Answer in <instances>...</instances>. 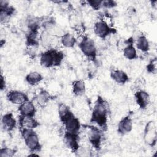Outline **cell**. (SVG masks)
<instances>
[{
  "instance_id": "8fae6325",
  "label": "cell",
  "mask_w": 157,
  "mask_h": 157,
  "mask_svg": "<svg viewBox=\"0 0 157 157\" xmlns=\"http://www.w3.org/2000/svg\"><path fill=\"white\" fill-rule=\"evenodd\" d=\"M1 128L6 132H11L16 127L17 121L12 112L4 114L1 120Z\"/></svg>"
},
{
  "instance_id": "ffe728a7",
  "label": "cell",
  "mask_w": 157,
  "mask_h": 157,
  "mask_svg": "<svg viewBox=\"0 0 157 157\" xmlns=\"http://www.w3.org/2000/svg\"><path fill=\"white\" fill-rule=\"evenodd\" d=\"M86 86L83 80H77L72 84V92L75 96H82L85 93Z\"/></svg>"
},
{
  "instance_id": "9c48e42d",
  "label": "cell",
  "mask_w": 157,
  "mask_h": 157,
  "mask_svg": "<svg viewBox=\"0 0 157 157\" xmlns=\"http://www.w3.org/2000/svg\"><path fill=\"white\" fill-rule=\"evenodd\" d=\"M78 137V134L65 131L63 137V142L65 146L72 152L76 153L80 147Z\"/></svg>"
},
{
  "instance_id": "30bf717a",
  "label": "cell",
  "mask_w": 157,
  "mask_h": 157,
  "mask_svg": "<svg viewBox=\"0 0 157 157\" xmlns=\"http://www.w3.org/2000/svg\"><path fill=\"white\" fill-rule=\"evenodd\" d=\"M6 98L9 102L18 106L29 100L26 94L18 90L9 91L6 94Z\"/></svg>"
},
{
  "instance_id": "7a4b0ae2",
  "label": "cell",
  "mask_w": 157,
  "mask_h": 157,
  "mask_svg": "<svg viewBox=\"0 0 157 157\" xmlns=\"http://www.w3.org/2000/svg\"><path fill=\"white\" fill-rule=\"evenodd\" d=\"M64 53L57 49L50 48L42 53L39 61L40 65L45 68L59 66L64 59Z\"/></svg>"
},
{
  "instance_id": "8992f818",
  "label": "cell",
  "mask_w": 157,
  "mask_h": 157,
  "mask_svg": "<svg viewBox=\"0 0 157 157\" xmlns=\"http://www.w3.org/2000/svg\"><path fill=\"white\" fill-rule=\"evenodd\" d=\"M93 31L96 36L102 39H105L110 34L115 33V29L103 19L99 20L94 23Z\"/></svg>"
},
{
  "instance_id": "44dd1931",
  "label": "cell",
  "mask_w": 157,
  "mask_h": 157,
  "mask_svg": "<svg viewBox=\"0 0 157 157\" xmlns=\"http://www.w3.org/2000/svg\"><path fill=\"white\" fill-rule=\"evenodd\" d=\"M15 9L10 6L4 9H0V20L2 24L7 23L10 18L13 15Z\"/></svg>"
},
{
  "instance_id": "5bb4252c",
  "label": "cell",
  "mask_w": 157,
  "mask_h": 157,
  "mask_svg": "<svg viewBox=\"0 0 157 157\" xmlns=\"http://www.w3.org/2000/svg\"><path fill=\"white\" fill-rule=\"evenodd\" d=\"M18 124L20 129H34L38 127L40 124L34 117H25L20 115Z\"/></svg>"
},
{
  "instance_id": "6da1fadb",
  "label": "cell",
  "mask_w": 157,
  "mask_h": 157,
  "mask_svg": "<svg viewBox=\"0 0 157 157\" xmlns=\"http://www.w3.org/2000/svg\"><path fill=\"white\" fill-rule=\"evenodd\" d=\"M109 109L108 102L102 97L98 96L93 106L90 121L96 124L102 131L106 130Z\"/></svg>"
},
{
  "instance_id": "277c9868",
  "label": "cell",
  "mask_w": 157,
  "mask_h": 157,
  "mask_svg": "<svg viewBox=\"0 0 157 157\" xmlns=\"http://www.w3.org/2000/svg\"><path fill=\"white\" fill-rule=\"evenodd\" d=\"M78 47L82 53L89 59L95 61L97 56V48L94 40L85 36L79 42Z\"/></svg>"
},
{
  "instance_id": "5b68a950",
  "label": "cell",
  "mask_w": 157,
  "mask_h": 157,
  "mask_svg": "<svg viewBox=\"0 0 157 157\" xmlns=\"http://www.w3.org/2000/svg\"><path fill=\"white\" fill-rule=\"evenodd\" d=\"M103 131L96 126H90L88 127L86 136L88 142L95 149H99L102 139Z\"/></svg>"
},
{
  "instance_id": "603a6c76",
  "label": "cell",
  "mask_w": 157,
  "mask_h": 157,
  "mask_svg": "<svg viewBox=\"0 0 157 157\" xmlns=\"http://www.w3.org/2000/svg\"><path fill=\"white\" fill-rule=\"evenodd\" d=\"M123 56L129 60H133L137 58V53L136 47L133 45V44L128 45L123 50Z\"/></svg>"
},
{
  "instance_id": "52a82bcc",
  "label": "cell",
  "mask_w": 157,
  "mask_h": 157,
  "mask_svg": "<svg viewBox=\"0 0 157 157\" xmlns=\"http://www.w3.org/2000/svg\"><path fill=\"white\" fill-rule=\"evenodd\" d=\"M61 122L64 124L65 131L78 134L81 128V124L78 118L75 117L72 112H71Z\"/></svg>"
},
{
  "instance_id": "484cf974",
  "label": "cell",
  "mask_w": 157,
  "mask_h": 157,
  "mask_svg": "<svg viewBox=\"0 0 157 157\" xmlns=\"http://www.w3.org/2000/svg\"><path fill=\"white\" fill-rule=\"evenodd\" d=\"M87 3L92 9L96 10L102 8V1L101 0H90L88 1Z\"/></svg>"
},
{
  "instance_id": "9a60e30c",
  "label": "cell",
  "mask_w": 157,
  "mask_h": 157,
  "mask_svg": "<svg viewBox=\"0 0 157 157\" xmlns=\"http://www.w3.org/2000/svg\"><path fill=\"white\" fill-rule=\"evenodd\" d=\"M18 110L20 115L25 117H34L36 113V108L34 104L29 100L20 105Z\"/></svg>"
},
{
  "instance_id": "d6986e66",
  "label": "cell",
  "mask_w": 157,
  "mask_h": 157,
  "mask_svg": "<svg viewBox=\"0 0 157 157\" xmlns=\"http://www.w3.org/2000/svg\"><path fill=\"white\" fill-rule=\"evenodd\" d=\"M136 48L144 53H147L150 49V43L148 39L144 34L139 35L136 41Z\"/></svg>"
},
{
  "instance_id": "7c38bea8",
  "label": "cell",
  "mask_w": 157,
  "mask_h": 157,
  "mask_svg": "<svg viewBox=\"0 0 157 157\" xmlns=\"http://www.w3.org/2000/svg\"><path fill=\"white\" fill-rule=\"evenodd\" d=\"M134 98L137 104L141 109H146L150 103V96L145 90H137L134 93Z\"/></svg>"
},
{
  "instance_id": "ba28073f",
  "label": "cell",
  "mask_w": 157,
  "mask_h": 157,
  "mask_svg": "<svg viewBox=\"0 0 157 157\" xmlns=\"http://www.w3.org/2000/svg\"><path fill=\"white\" fill-rule=\"evenodd\" d=\"M145 142L150 146L153 147L156 145L157 140V134L156 125L154 121H150L147 123L144 130Z\"/></svg>"
},
{
  "instance_id": "cb8c5ba5",
  "label": "cell",
  "mask_w": 157,
  "mask_h": 157,
  "mask_svg": "<svg viewBox=\"0 0 157 157\" xmlns=\"http://www.w3.org/2000/svg\"><path fill=\"white\" fill-rule=\"evenodd\" d=\"M16 150L8 147H2L0 150L1 157H12L16 153Z\"/></svg>"
},
{
  "instance_id": "83f0119b",
  "label": "cell",
  "mask_w": 157,
  "mask_h": 157,
  "mask_svg": "<svg viewBox=\"0 0 157 157\" xmlns=\"http://www.w3.org/2000/svg\"><path fill=\"white\" fill-rule=\"evenodd\" d=\"M0 88L1 90L3 91L6 88V80L3 76V75L1 74V82H0Z\"/></svg>"
},
{
  "instance_id": "ac0fdd59",
  "label": "cell",
  "mask_w": 157,
  "mask_h": 157,
  "mask_svg": "<svg viewBox=\"0 0 157 157\" xmlns=\"http://www.w3.org/2000/svg\"><path fill=\"white\" fill-rule=\"evenodd\" d=\"M43 80L42 75L37 71L29 72L25 77L26 82L31 86L38 85Z\"/></svg>"
},
{
  "instance_id": "4fadbf2b",
  "label": "cell",
  "mask_w": 157,
  "mask_h": 157,
  "mask_svg": "<svg viewBox=\"0 0 157 157\" xmlns=\"http://www.w3.org/2000/svg\"><path fill=\"white\" fill-rule=\"evenodd\" d=\"M132 129V120L130 114L124 117L118 124V132L121 135L130 132Z\"/></svg>"
},
{
  "instance_id": "2e32d148",
  "label": "cell",
  "mask_w": 157,
  "mask_h": 157,
  "mask_svg": "<svg viewBox=\"0 0 157 157\" xmlns=\"http://www.w3.org/2000/svg\"><path fill=\"white\" fill-rule=\"evenodd\" d=\"M53 99L52 96L47 91L41 89L37 93L35 96V101L39 106L44 107L47 105V104Z\"/></svg>"
},
{
  "instance_id": "e0dca14e",
  "label": "cell",
  "mask_w": 157,
  "mask_h": 157,
  "mask_svg": "<svg viewBox=\"0 0 157 157\" xmlns=\"http://www.w3.org/2000/svg\"><path fill=\"white\" fill-rule=\"evenodd\" d=\"M111 78L117 83L124 85L129 81L128 74L121 69H113L110 72Z\"/></svg>"
},
{
  "instance_id": "d4e9b609",
  "label": "cell",
  "mask_w": 157,
  "mask_h": 157,
  "mask_svg": "<svg viewBox=\"0 0 157 157\" xmlns=\"http://www.w3.org/2000/svg\"><path fill=\"white\" fill-rule=\"evenodd\" d=\"M156 64H157V61H156V58L155 57L154 58L151 59L149 63L147 66V70L149 73L155 74L157 71L156 69Z\"/></svg>"
},
{
  "instance_id": "3957f363",
  "label": "cell",
  "mask_w": 157,
  "mask_h": 157,
  "mask_svg": "<svg viewBox=\"0 0 157 157\" xmlns=\"http://www.w3.org/2000/svg\"><path fill=\"white\" fill-rule=\"evenodd\" d=\"M20 131L26 146L31 153L40 151L42 146L39 137L34 129H20Z\"/></svg>"
},
{
  "instance_id": "4316f807",
  "label": "cell",
  "mask_w": 157,
  "mask_h": 157,
  "mask_svg": "<svg viewBox=\"0 0 157 157\" xmlns=\"http://www.w3.org/2000/svg\"><path fill=\"white\" fill-rule=\"evenodd\" d=\"M117 3L115 1L112 0H103L102 1V8L112 9L117 6Z\"/></svg>"
},
{
  "instance_id": "7402d4cb",
  "label": "cell",
  "mask_w": 157,
  "mask_h": 157,
  "mask_svg": "<svg viewBox=\"0 0 157 157\" xmlns=\"http://www.w3.org/2000/svg\"><path fill=\"white\" fill-rule=\"evenodd\" d=\"M77 39L71 33L64 34L61 37V43L64 47L72 48L75 45Z\"/></svg>"
}]
</instances>
